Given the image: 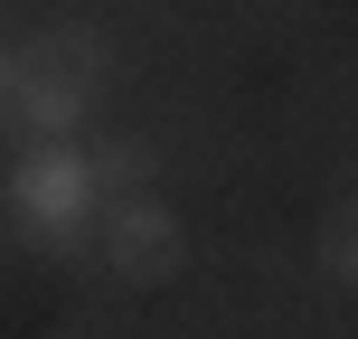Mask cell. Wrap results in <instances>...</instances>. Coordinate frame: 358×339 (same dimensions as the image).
I'll use <instances>...</instances> for the list:
<instances>
[{"instance_id":"7a4b0ae2","label":"cell","mask_w":358,"mask_h":339,"mask_svg":"<svg viewBox=\"0 0 358 339\" xmlns=\"http://www.w3.org/2000/svg\"><path fill=\"white\" fill-rule=\"evenodd\" d=\"M0 208H10L19 245H38V254H85L94 208H104V189H94V170H85V142H29V151L10 161Z\"/></svg>"},{"instance_id":"277c9868","label":"cell","mask_w":358,"mask_h":339,"mask_svg":"<svg viewBox=\"0 0 358 339\" xmlns=\"http://www.w3.org/2000/svg\"><path fill=\"white\" fill-rule=\"evenodd\" d=\"M85 170H94V189H104V198H123V189H151L161 151L132 142V132H113V142H85Z\"/></svg>"},{"instance_id":"8992f818","label":"cell","mask_w":358,"mask_h":339,"mask_svg":"<svg viewBox=\"0 0 358 339\" xmlns=\"http://www.w3.org/2000/svg\"><path fill=\"white\" fill-rule=\"evenodd\" d=\"M10 66H19V48L0 38V123H10Z\"/></svg>"},{"instance_id":"5b68a950","label":"cell","mask_w":358,"mask_h":339,"mask_svg":"<svg viewBox=\"0 0 358 339\" xmlns=\"http://www.w3.org/2000/svg\"><path fill=\"white\" fill-rule=\"evenodd\" d=\"M311 264H321V283H340V292L358 283V217H349V198L321 217V245H311Z\"/></svg>"},{"instance_id":"6da1fadb","label":"cell","mask_w":358,"mask_h":339,"mask_svg":"<svg viewBox=\"0 0 358 339\" xmlns=\"http://www.w3.org/2000/svg\"><path fill=\"white\" fill-rule=\"evenodd\" d=\"M104 29H76V19H57V29H38L29 48H19L10 66V123L29 132V142H76V132L94 123V104H104Z\"/></svg>"},{"instance_id":"3957f363","label":"cell","mask_w":358,"mask_h":339,"mask_svg":"<svg viewBox=\"0 0 358 339\" xmlns=\"http://www.w3.org/2000/svg\"><path fill=\"white\" fill-rule=\"evenodd\" d=\"M85 254L113 273V283H170V273L189 264V226H179V208H161L151 189H123V198L94 208Z\"/></svg>"}]
</instances>
